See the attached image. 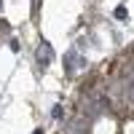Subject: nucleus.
Returning a JSON list of instances; mask_svg holds the SVG:
<instances>
[{"mask_svg": "<svg viewBox=\"0 0 134 134\" xmlns=\"http://www.w3.org/2000/svg\"><path fill=\"white\" fill-rule=\"evenodd\" d=\"M51 59H54V51H51L48 43H43V46L38 48V62H40V64H48Z\"/></svg>", "mask_w": 134, "mask_h": 134, "instance_id": "obj_1", "label": "nucleus"}, {"mask_svg": "<svg viewBox=\"0 0 134 134\" xmlns=\"http://www.w3.org/2000/svg\"><path fill=\"white\" fill-rule=\"evenodd\" d=\"M35 134H40V131H35Z\"/></svg>", "mask_w": 134, "mask_h": 134, "instance_id": "obj_2", "label": "nucleus"}]
</instances>
